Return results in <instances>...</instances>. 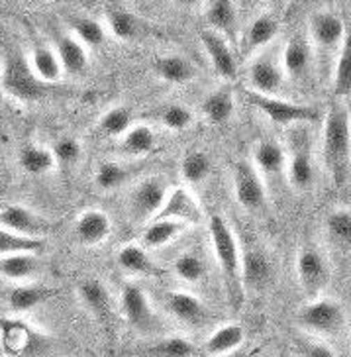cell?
<instances>
[{"instance_id":"cell-1","label":"cell","mask_w":351,"mask_h":357,"mask_svg":"<svg viewBox=\"0 0 351 357\" xmlns=\"http://www.w3.org/2000/svg\"><path fill=\"white\" fill-rule=\"evenodd\" d=\"M322 161L334 187L348 183L351 165V112L343 100H334L322 126Z\"/></svg>"},{"instance_id":"cell-2","label":"cell","mask_w":351,"mask_h":357,"mask_svg":"<svg viewBox=\"0 0 351 357\" xmlns=\"http://www.w3.org/2000/svg\"><path fill=\"white\" fill-rule=\"evenodd\" d=\"M208 231L216 263L222 271L230 303L235 306V301L242 298V250L235 238L234 230L220 214H210L208 218Z\"/></svg>"},{"instance_id":"cell-3","label":"cell","mask_w":351,"mask_h":357,"mask_svg":"<svg viewBox=\"0 0 351 357\" xmlns=\"http://www.w3.org/2000/svg\"><path fill=\"white\" fill-rule=\"evenodd\" d=\"M0 347L8 357H49L54 340L18 316L0 318Z\"/></svg>"},{"instance_id":"cell-4","label":"cell","mask_w":351,"mask_h":357,"mask_svg":"<svg viewBox=\"0 0 351 357\" xmlns=\"http://www.w3.org/2000/svg\"><path fill=\"white\" fill-rule=\"evenodd\" d=\"M297 324L310 337H336L348 326V312L340 301L316 296L298 308Z\"/></svg>"},{"instance_id":"cell-5","label":"cell","mask_w":351,"mask_h":357,"mask_svg":"<svg viewBox=\"0 0 351 357\" xmlns=\"http://www.w3.org/2000/svg\"><path fill=\"white\" fill-rule=\"evenodd\" d=\"M244 95L247 105H251L256 110H259L275 126H302V124H312L318 120V110L309 105L292 102V100L281 98V96L257 95V93H251L247 89L244 91Z\"/></svg>"},{"instance_id":"cell-6","label":"cell","mask_w":351,"mask_h":357,"mask_svg":"<svg viewBox=\"0 0 351 357\" xmlns=\"http://www.w3.org/2000/svg\"><path fill=\"white\" fill-rule=\"evenodd\" d=\"M297 279L300 289L310 298H316L326 291L332 281V261L318 243H304L297 253Z\"/></svg>"},{"instance_id":"cell-7","label":"cell","mask_w":351,"mask_h":357,"mask_svg":"<svg viewBox=\"0 0 351 357\" xmlns=\"http://www.w3.org/2000/svg\"><path fill=\"white\" fill-rule=\"evenodd\" d=\"M2 86L6 95L20 100V102H36L42 100L47 91V84H43L30 67V61L20 55L12 53L4 61L2 71Z\"/></svg>"},{"instance_id":"cell-8","label":"cell","mask_w":351,"mask_h":357,"mask_svg":"<svg viewBox=\"0 0 351 357\" xmlns=\"http://www.w3.org/2000/svg\"><path fill=\"white\" fill-rule=\"evenodd\" d=\"M285 71L281 59L271 52H259L247 65V91L265 96H281L285 89Z\"/></svg>"},{"instance_id":"cell-9","label":"cell","mask_w":351,"mask_h":357,"mask_svg":"<svg viewBox=\"0 0 351 357\" xmlns=\"http://www.w3.org/2000/svg\"><path fill=\"white\" fill-rule=\"evenodd\" d=\"M345 33V22L338 12L318 10L309 18V42L314 53L338 55Z\"/></svg>"},{"instance_id":"cell-10","label":"cell","mask_w":351,"mask_h":357,"mask_svg":"<svg viewBox=\"0 0 351 357\" xmlns=\"http://www.w3.org/2000/svg\"><path fill=\"white\" fill-rule=\"evenodd\" d=\"M234 197L247 212H261L267 206V183L254 163L237 161L234 165Z\"/></svg>"},{"instance_id":"cell-11","label":"cell","mask_w":351,"mask_h":357,"mask_svg":"<svg viewBox=\"0 0 351 357\" xmlns=\"http://www.w3.org/2000/svg\"><path fill=\"white\" fill-rule=\"evenodd\" d=\"M287 178L297 190H309L316 183V165L309 146V137L302 132L292 136V146L287 149Z\"/></svg>"},{"instance_id":"cell-12","label":"cell","mask_w":351,"mask_h":357,"mask_svg":"<svg viewBox=\"0 0 351 357\" xmlns=\"http://www.w3.org/2000/svg\"><path fill=\"white\" fill-rule=\"evenodd\" d=\"M0 228L24 238L43 240V236L54 230V222L26 208L24 204H6L0 211Z\"/></svg>"},{"instance_id":"cell-13","label":"cell","mask_w":351,"mask_h":357,"mask_svg":"<svg viewBox=\"0 0 351 357\" xmlns=\"http://www.w3.org/2000/svg\"><path fill=\"white\" fill-rule=\"evenodd\" d=\"M314 61H316V53L312 50L309 38L300 33L290 36L281 53V65L285 77L295 83H304L314 71Z\"/></svg>"},{"instance_id":"cell-14","label":"cell","mask_w":351,"mask_h":357,"mask_svg":"<svg viewBox=\"0 0 351 357\" xmlns=\"http://www.w3.org/2000/svg\"><path fill=\"white\" fill-rule=\"evenodd\" d=\"M169 187L161 177H149L138 183L130 195V208L138 220H153L165 204Z\"/></svg>"},{"instance_id":"cell-15","label":"cell","mask_w":351,"mask_h":357,"mask_svg":"<svg viewBox=\"0 0 351 357\" xmlns=\"http://www.w3.org/2000/svg\"><path fill=\"white\" fill-rule=\"evenodd\" d=\"M120 305L124 318L128 320L132 328H136L138 332H153L157 326V316L153 312V306L149 301L148 293L139 287V284H126L122 296H120Z\"/></svg>"},{"instance_id":"cell-16","label":"cell","mask_w":351,"mask_h":357,"mask_svg":"<svg viewBox=\"0 0 351 357\" xmlns=\"http://www.w3.org/2000/svg\"><path fill=\"white\" fill-rule=\"evenodd\" d=\"M275 265L271 255L261 248H247L242 252V287L247 291H265L273 283Z\"/></svg>"},{"instance_id":"cell-17","label":"cell","mask_w":351,"mask_h":357,"mask_svg":"<svg viewBox=\"0 0 351 357\" xmlns=\"http://www.w3.org/2000/svg\"><path fill=\"white\" fill-rule=\"evenodd\" d=\"M153 220H173L189 228L191 224H203L204 212L191 195V190L177 187L175 190H169L165 204L161 206V211Z\"/></svg>"},{"instance_id":"cell-18","label":"cell","mask_w":351,"mask_h":357,"mask_svg":"<svg viewBox=\"0 0 351 357\" xmlns=\"http://www.w3.org/2000/svg\"><path fill=\"white\" fill-rule=\"evenodd\" d=\"M201 43H203L208 59H210V65H212L214 71L220 75L222 79H226V81H232L237 75V61H235V55L232 52L230 42L224 36H220V33L206 28V30L201 32Z\"/></svg>"},{"instance_id":"cell-19","label":"cell","mask_w":351,"mask_h":357,"mask_svg":"<svg viewBox=\"0 0 351 357\" xmlns=\"http://www.w3.org/2000/svg\"><path fill=\"white\" fill-rule=\"evenodd\" d=\"M254 167L265 178H275L287 171V147L275 137H263L254 147Z\"/></svg>"},{"instance_id":"cell-20","label":"cell","mask_w":351,"mask_h":357,"mask_svg":"<svg viewBox=\"0 0 351 357\" xmlns=\"http://www.w3.org/2000/svg\"><path fill=\"white\" fill-rule=\"evenodd\" d=\"M112 234V220L104 211L88 208L75 220V238L83 245H100L110 238Z\"/></svg>"},{"instance_id":"cell-21","label":"cell","mask_w":351,"mask_h":357,"mask_svg":"<svg viewBox=\"0 0 351 357\" xmlns=\"http://www.w3.org/2000/svg\"><path fill=\"white\" fill-rule=\"evenodd\" d=\"M279 32H281V20L277 14L263 12V14L256 16V20L247 26L244 38H242V50L247 55L263 52V47L273 42Z\"/></svg>"},{"instance_id":"cell-22","label":"cell","mask_w":351,"mask_h":357,"mask_svg":"<svg viewBox=\"0 0 351 357\" xmlns=\"http://www.w3.org/2000/svg\"><path fill=\"white\" fill-rule=\"evenodd\" d=\"M79 298L88 308V312L96 316L98 322L110 324L112 318V296L108 287L100 279H85L79 283Z\"/></svg>"},{"instance_id":"cell-23","label":"cell","mask_w":351,"mask_h":357,"mask_svg":"<svg viewBox=\"0 0 351 357\" xmlns=\"http://www.w3.org/2000/svg\"><path fill=\"white\" fill-rule=\"evenodd\" d=\"M132 357H196L198 347L192 344L191 340L181 336L161 337L153 344L136 347L128 351Z\"/></svg>"},{"instance_id":"cell-24","label":"cell","mask_w":351,"mask_h":357,"mask_svg":"<svg viewBox=\"0 0 351 357\" xmlns=\"http://www.w3.org/2000/svg\"><path fill=\"white\" fill-rule=\"evenodd\" d=\"M201 112L214 126L228 124L234 118L235 112V96L232 89L220 86L212 93H208L203 100V105H201Z\"/></svg>"},{"instance_id":"cell-25","label":"cell","mask_w":351,"mask_h":357,"mask_svg":"<svg viewBox=\"0 0 351 357\" xmlns=\"http://www.w3.org/2000/svg\"><path fill=\"white\" fill-rule=\"evenodd\" d=\"M245 342V330L235 322L230 324H222L216 328L212 334L208 336L204 349L206 354L212 357H226L235 354L240 347L244 346Z\"/></svg>"},{"instance_id":"cell-26","label":"cell","mask_w":351,"mask_h":357,"mask_svg":"<svg viewBox=\"0 0 351 357\" xmlns=\"http://www.w3.org/2000/svg\"><path fill=\"white\" fill-rule=\"evenodd\" d=\"M153 71L163 83L175 84V86L191 83L192 79L196 77V67L192 65L191 59H187L182 55L157 57L155 63H153Z\"/></svg>"},{"instance_id":"cell-27","label":"cell","mask_w":351,"mask_h":357,"mask_svg":"<svg viewBox=\"0 0 351 357\" xmlns=\"http://www.w3.org/2000/svg\"><path fill=\"white\" fill-rule=\"evenodd\" d=\"M55 53L61 61L65 73L81 75L88 67V52L83 43L75 40L71 33H61L55 40Z\"/></svg>"},{"instance_id":"cell-28","label":"cell","mask_w":351,"mask_h":357,"mask_svg":"<svg viewBox=\"0 0 351 357\" xmlns=\"http://www.w3.org/2000/svg\"><path fill=\"white\" fill-rule=\"evenodd\" d=\"M52 296H55V291L49 289V287H43V284H18V287L10 289L6 301H8L12 312L24 314V312H30V310H36L38 306L45 305Z\"/></svg>"},{"instance_id":"cell-29","label":"cell","mask_w":351,"mask_h":357,"mask_svg":"<svg viewBox=\"0 0 351 357\" xmlns=\"http://www.w3.org/2000/svg\"><path fill=\"white\" fill-rule=\"evenodd\" d=\"M167 308L179 322H185L189 326L201 324L206 318V308H204L203 301L187 291H173L167 294Z\"/></svg>"},{"instance_id":"cell-30","label":"cell","mask_w":351,"mask_h":357,"mask_svg":"<svg viewBox=\"0 0 351 357\" xmlns=\"http://www.w3.org/2000/svg\"><path fill=\"white\" fill-rule=\"evenodd\" d=\"M28 61H30V67H32L36 77L43 84L59 83L65 73L63 67H61V61H59V57L55 53V47L47 45V43H38L33 47L32 57Z\"/></svg>"},{"instance_id":"cell-31","label":"cell","mask_w":351,"mask_h":357,"mask_svg":"<svg viewBox=\"0 0 351 357\" xmlns=\"http://www.w3.org/2000/svg\"><path fill=\"white\" fill-rule=\"evenodd\" d=\"M204 16L208 22V30L220 33L226 40L232 38L237 30V6L230 0H216L206 4Z\"/></svg>"},{"instance_id":"cell-32","label":"cell","mask_w":351,"mask_h":357,"mask_svg":"<svg viewBox=\"0 0 351 357\" xmlns=\"http://www.w3.org/2000/svg\"><path fill=\"white\" fill-rule=\"evenodd\" d=\"M332 93H334V100H345L351 95V30L345 33L334 61Z\"/></svg>"},{"instance_id":"cell-33","label":"cell","mask_w":351,"mask_h":357,"mask_svg":"<svg viewBox=\"0 0 351 357\" xmlns=\"http://www.w3.org/2000/svg\"><path fill=\"white\" fill-rule=\"evenodd\" d=\"M118 265L132 275H143V277H153L159 273V267L151 259L148 250L139 243H128L120 248L116 255Z\"/></svg>"},{"instance_id":"cell-34","label":"cell","mask_w":351,"mask_h":357,"mask_svg":"<svg viewBox=\"0 0 351 357\" xmlns=\"http://www.w3.org/2000/svg\"><path fill=\"white\" fill-rule=\"evenodd\" d=\"M18 165L24 173H28L32 177H43V175L52 173L57 163L52 153V147L28 144L18 151Z\"/></svg>"},{"instance_id":"cell-35","label":"cell","mask_w":351,"mask_h":357,"mask_svg":"<svg viewBox=\"0 0 351 357\" xmlns=\"http://www.w3.org/2000/svg\"><path fill=\"white\" fill-rule=\"evenodd\" d=\"M107 22L110 33L122 40V42H132L136 40L141 30H143V24L138 14H134L124 6H110L107 10Z\"/></svg>"},{"instance_id":"cell-36","label":"cell","mask_w":351,"mask_h":357,"mask_svg":"<svg viewBox=\"0 0 351 357\" xmlns=\"http://www.w3.org/2000/svg\"><path fill=\"white\" fill-rule=\"evenodd\" d=\"M40 267L42 265L38 259V253H16V255L0 257V275L14 283L28 281L30 277L38 275Z\"/></svg>"},{"instance_id":"cell-37","label":"cell","mask_w":351,"mask_h":357,"mask_svg":"<svg viewBox=\"0 0 351 357\" xmlns=\"http://www.w3.org/2000/svg\"><path fill=\"white\" fill-rule=\"evenodd\" d=\"M326 236L340 252H351V208H336L324 220Z\"/></svg>"},{"instance_id":"cell-38","label":"cell","mask_w":351,"mask_h":357,"mask_svg":"<svg viewBox=\"0 0 351 357\" xmlns=\"http://www.w3.org/2000/svg\"><path fill=\"white\" fill-rule=\"evenodd\" d=\"M122 151L128 153L132 158H139V155H148L149 151H153L157 146V136L155 132L146 124H136L132 126L122 136Z\"/></svg>"},{"instance_id":"cell-39","label":"cell","mask_w":351,"mask_h":357,"mask_svg":"<svg viewBox=\"0 0 351 357\" xmlns=\"http://www.w3.org/2000/svg\"><path fill=\"white\" fill-rule=\"evenodd\" d=\"M187 230L185 224L173 220H151L141 234V242L146 248H163L175 242L182 231Z\"/></svg>"},{"instance_id":"cell-40","label":"cell","mask_w":351,"mask_h":357,"mask_svg":"<svg viewBox=\"0 0 351 357\" xmlns=\"http://www.w3.org/2000/svg\"><path fill=\"white\" fill-rule=\"evenodd\" d=\"M71 26V36L75 40L83 43L85 47H100L102 43L107 42V30L104 26L95 18H88V16H73L69 20Z\"/></svg>"},{"instance_id":"cell-41","label":"cell","mask_w":351,"mask_h":357,"mask_svg":"<svg viewBox=\"0 0 351 357\" xmlns=\"http://www.w3.org/2000/svg\"><path fill=\"white\" fill-rule=\"evenodd\" d=\"M212 171V159L201 149H191L181 161V177L187 185H201Z\"/></svg>"},{"instance_id":"cell-42","label":"cell","mask_w":351,"mask_h":357,"mask_svg":"<svg viewBox=\"0 0 351 357\" xmlns=\"http://www.w3.org/2000/svg\"><path fill=\"white\" fill-rule=\"evenodd\" d=\"M132 126V112L126 106H112L98 120L100 132L108 137H122Z\"/></svg>"},{"instance_id":"cell-43","label":"cell","mask_w":351,"mask_h":357,"mask_svg":"<svg viewBox=\"0 0 351 357\" xmlns=\"http://www.w3.org/2000/svg\"><path fill=\"white\" fill-rule=\"evenodd\" d=\"M173 271L181 279L182 283H201L206 275V263L204 259L194 252L181 253L175 263H173Z\"/></svg>"},{"instance_id":"cell-44","label":"cell","mask_w":351,"mask_h":357,"mask_svg":"<svg viewBox=\"0 0 351 357\" xmlns=\"http://www.w3.org/2000/svg\"><path fill=\"white\" fill-rule=\"evenodd\" d=\"M43 245H45L43 240L24 238V236L0 228V257L16 255V253H40Z\"/></svg>"},{"instance_id":"cell-45","label":"cell","mask_w":351,"mask_h":357,"mask_svg":"<svg viewBox=\"0 0 351 357\" xmlns=\"http://www.w3.org/2000/svg\"><path fill=\"white\" fill-rule=\"evenodd\" d=\"M128 178V169L118 161H102L95 171V185L100 190H114Z\"/></svg>"},{"instance_id":"cell-46","label":"cell","mask_w":351,"mask_h":357,"mask_svg":"<svg viewBox=\"0 0 351 357\" xmlns=\"http://www.w3.org/2000/svg\"><path fill=\"white\" fill-rule=\"evenodd\" d=\"M52 153H54L57 165L73 167L83 158V146H81V142L77 137L63 136L55 139L54 146H52Z\"/></svg>"},{"instance_id":"cell-47","label":"cell","mask_w":351,"mask_h":357,"mask_svg":"<svg viewBox=\"0 0 351 357\" xmlns=\"http://www.w3.org/2000/svg\"><path fill=\"white\" fill-rule=\"evenodd\" d=\"M159 122L163 124V128H167L171 132H182V130L192 126L194 114H192V110L189 106L169 105L161 110Z\"/></svg>"},{"instance_id":"cell-48","label":"cell","mask_w":351,"mask_h":357,"mask_svg":"<svg viewBox=\"0 0 351 357\" xmlns=\"http://www.w3.org/2000/svg\"><path fill=\"white\" fill-rule=\"evenodd\" d=\"M297 347L298 357H338V354L318 337H300L297 340Z\"/></svg>"},{"instance_id":"cell-49","label":"cell","mask_w":351,"mask_h":357,"mask_svg":"<svg viewBox=\"0 0 351 357\" xmlns=\"http://www.w3.org/2000/svg\"><path fill=\"white\" fill-rule=\"evenodd\" d=\"M281 357H292V356H290V354H287V351H283V354H281Z\"/></svg>"},{"instance_id":"cell-50","label":"cell","mask_w":351,"mask_h":357,"mask_svg":"<svg viewBox=\"0 0 351 357\" xmlns=\"http://www.w3.org/2000/svg\"><path fill=\"white\" fill-rule=\"evenodd\" d=\"M232 357H235V356H232Z\"/></svg>"}]
</instances>
